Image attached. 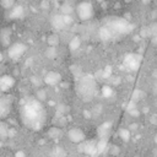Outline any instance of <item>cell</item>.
Segmentation results:
<instances>
[{"mask_svg":"<svg viewBox=\"0 0 157 157\" xmlns=\"http://www.w3.org/2000/svg\"><path fill=\"white\" fill-rule=\"evenodd\" d=\"M25 11H23V7L20 6V5H13L10 10V17L13 18V20H18V18H22Z\"/></svg>","mask_w":157,"mask_h":157,"instance_id":"obj_14","label":"cell"},{"mask_svg":"<svg viewBox=\"0 0 157 157\" xmlns=\"http://www.w3.org/2000/svg\"><path fill=\"white\" fill-rule=\"evenodd\" d=\"M20 114L22 123L32 130L42 129L45 123V109L37 98H27L23 101Z\"/></svg>","mask_w":157,"mask_h":157,"instance_id":"obj_1","label":"cell"},{"mask_svg":"<svg viewBox=\"0 0 157 157\" xmlns=\"http://www.w3.org/2000/svg\"><path fill=\"white\" fill-rule=\"evenodd\" d=\"M10 36H11V31H10L9 27L1 29V32H0V39H1L2 45H7V43L10 42Z\"/></svg>","mask_w":157,"mask_h":157,"instance_id":"obj_16","label":"cell"},{"mask_svg":"<svg viewBox=\"0 0 157 157\" xmlns=\"http://www.w3.org/2000/svg\"><path fill=\"white\" fill-rule=\"evenodd\" d=\"M83 153L91 156V157H97L96 156V141L91 140V141H86L85 142V148H83Z\"/></svg>","mask_w":157,"mask_h":157,"instance_id":"obj_13","label":"cell"},{"mask_svg":"<svg viewBox=\"0 0 157 157\" xmlns=\"http://www.w3.org/2000/svg\"><path fill=\"white\" fill-rule=\"evenodd\" d=\"M60 80H61V75H60L59 72H55V71H49V72H47L45 76H44V78H43V81H44L47 85H49V86H55V85H58V83L60 82Z\"/></svg>","mask_w":157,"mask_h":157,"instance_id":"obj_10","label":"cell"},{"mask_svg":"<svg viewBox=\"0 0 157 157\" xmlns=\"http://www.w3.org/2000/svg\"><path fill=\"white\" fill-rule=\"evenodd\" d=\"M13 85H15V78L12 76H10V75L0 76V92L9 91Z\"/></svg>","mask_w":157,"mask_h":157,"instance_id":"obj_9","label":"cell"},{"mask_svg":"<svg viewBox=\"0 0 157 157\" xmlns=\"http://www.w3.org/2000/svg\"><path fill=\"white\" fill-rule=\"evenodd\" d=\"M155 92L157 93V80H156V82H155Z\"/></svg>","mask_w":157,"mask_h":157,"instance_id":"obj_33","label":"cell"},{"mask_svg":"<svg viewBox=\"0 0 157 157\" xmlns=\"http://www.w3.org/2000/svg\"><path fill=\"white\" fill-rule=\"evenodd\" d=\"M9 132H10V128L7 126V124L0 120V139L9 137Z\"/></svg>","mask_w":157,"mask_h":157,"instance_id":"obj_18","label":"cell"},{"mask_svg":"<svg viewBox=\"0 0 157 157\" xmlns=\"http://www.w3.org/2000/svg\"><path fill=\"white\" fill-rule=\"evenodd\" d=\"M119 136L121 137L123 141L128 142V141L130 140V130H129V129H125V128L120 129V130H119Z\"/></svg>","mask_w":157,"mask_h":157,"instance_id":"obj_19","label":"cell"},{"mask_svg":"<svg viewBox=\"0 0 157 157\" xmlns=\"http://www.w3.org/2000/svg\"><path fill=\"white\" fill-rule=\"evenodd\" d=\"M102 94H103V97H105V98L112 97V96H113V88L109 87V86H103V88H102Z\"/></svg>","mask_w":157,"mask_h":157,"instance_id":"obj_24","label":"cell"},{"mask_svg":"<svg viewBox=\"0 0 157 157\" xmlns=\"http://www.w3.org/2000/svg\"><path fill=\"white\" fill-rule=\"evenodd\" d=\"M109 152H110L113 156H118V155H119V152H120V148H119L117 145H112V146H110V148H109Z\"/></svg>","mask_w":157,"mask_h":157,"instance_id":"obj_29","label":"cell"},{"mask_svg":"<svg viewBox=\"0 0 157 157\" xmlns=\"http://www.w3.org/2000/svg\"><path fill=\"white\" fill-rule=\"evenodd\" d=\"M67 137L71 142L78 144V142H82L85 140V132L78 128H72L67 131Z\"/></svg>","mask_w":157,"mask_h":157,"instance_id":"obj_8","label":"cell"},{"mask_svg":"<svg viewBox=\"0 0 157 157\" xmlns=\"http://www.w3.org/2000/svg\"><path fill=\"white\" fill-rule=\"evenodd\" d=\"M1 5L5 9H11L15 5V0H1Z\"/></svg>","mask_w":157,"mask_h":157,"instance_id":"obj_28","label":"cell"},{"mask_svg":"<svg viewBox=\"0 0 157 157\" xmlns=\"http://www.w3.org/2000/svg\"><path fill=\"white\" fill-rule=\"evenodd\" d=\"M141 64V56L137 54H128L124 59V66L128 70H137Z\"/></svg>","mask_w":157,"mask_h":157,"instance_id":"obj_6","label":"cell"},{"mask_svg":"<svg viewBox=\"0 0 157 157\" xmlns=\"http://www.w3.org/2000/svg\"><path fill=\"white\" fill-rule=\"evenodd\" d=\"M155 142L157 144V134H156V136H155Z\"/></svg>","mask_w":157,"mask_h":157,"instance_id":"obj_34","label":"cell"},{"mask_svg":"<svg viewBox=\"0 0 157 157\" xmlns=\"http://www.w3.org/2000/svg\"><path fill=\"white\" fill-rule=\"evenodd\" d=\"M76 13H77V17L81 21H90L93 17L94 10H93V6H92L91 2H88V1H81L76 6Z\"/></svg>","mask_w":157,"mask_h":157,"instance_id":"obj_4","label":"cell"},{"mask_svg":"<svg viewBox=\"0 0 157 157\" xmlns=\"http://www.w3.org/2000/svg\"><path fill=\"white\" fill-rule=\"evenodd\" d=\"M98 36H99V38H101L102 40H110V39L114 37V33H113L112 29L105 25V26H103V27L99 28Z\"/></svg>","mask_w":157,"mask_h":157,"instance_id":"obj_12","label":"cell"},{"mask_svg":"<svg viewBox=\"0 0 157 157\" xmlns=\"http://www.w3.org/2000/svg\"><path fill=\"white\" fill-rule=\"evenodd\" d=\"M48 43H49V45L50 47H55L58 43H59V39H58V36H50L49 38H48Z\"/></svg>","mask_w":157,"mask_h":157,"instance_id":"obj_27","label":"cell"},{"mask_svg":"<svg viewBox=\"0 0 157 157\" xmlns=\"http://www.w3.org/2000/svg\"><path fill=\"white\" fill-rule=\"evenodd\" d=\"M52 26L55 29H63L66 26L65 22H64L63 15H55V16H53V18H52Z\"/></svg>","mask_w":157,"mask_h":157,"instance_id":"obj_15","label":"cell"},{"mask_svg":"<svg viewBox=\"0 0 157 157\" xmlns=\"http://www.w3.org/2000/svg\"><path fill=\"white\" fill-rule=\"evenodd\" d=\"M36 98H37V99H38L39 102L44 101V99L47 98V93H45V91H44L43 88L38 90V91H37V94H36Z\"/></svg>","mask_w":157,"mask_h":157,"instance_id":"obj_26","label":"cell"},{"mask_svg":"<svg viewBox=\"0 0 157 157\" xmlns=\"http://www.w3.org/2000/svg\"><path fill=\"white\" fill-rule=\"evenodd\" d=\"M112 128V123L110 121H105L103 124H101L97 129V132H98V136L99 139H103V140H108V135H109V130Z\"/></svg>","mask_w":157,"mask_h":157,"instance_id":"obj_11","label":"cell"},{"mask_svg":"<svg viewBox=\"0 0 157 157\" xmlns=\"http://www.w3.org/2000/svg\"><path fill=\"white\" fill-rule=\"evenodd\" d=\"M12 99L10 96H1L0 97V119L5 118L11 109Z\"/></svg>","mask_w":157,"mask_h":157,"instance_id":"obj_7","label":"cell"},{"mask_svg":"<svg viewBox=\"0 0 157 157\" xmlns=\"http://www.w3.org/2000/svg\"><path fill=\"white\" fill-rule=\"evenodd\" d=\"M48 135H49V137H52V139H56V137H59V136L61 135V130H60L59 128H56V126L50 128L49 131H48Z\"/></svg>","mask_w":157,"mask_h":157,"instance_id":"obj_20","label":"cell"},{"mask_svg":"<svg viewBox=\"0 0 157 157\" xmlns=\"http://www.w3.org/2000/svg\"><path fill=\"white\" fill-rule=\"evenodd\" d=\"M129 113H130L132 117H139V114H140V112L137 110V108H134V109L129 110Z\"/></svg>","mask_w":157,"mask_h":157,"instance_id":"obj_30","label":"cell"},{"mask_svg":"<svg viewBox=\"0 0 157 157\" xmlns=\"http://www.w3.org/2000/svg\"><path fill=\"white\" fill-rule=\"evenodd\" d=\"M80 44H81V42H80V38H78V37H74V38L70 40V43H69V47H70V49H71V50H76V49H78Z\"/></svg>","mask_w":157,"mask_h":157,"instance_id":"obj_21","label":"cell"},{"mask_svg":"<svg viewBox=\"0 0 157 157\" xmlns=\"http://www.w3.org/2000/svg\"><path fill=\"white\" fill-rule=\"evenodd\" d=\"M15 157H26V153L23 151H17L15 153Z\"/></svg>","mask_w":157,"mask_h":157,"instance_id":"obj_31","label":"cell"},{"mask_svg":"<svg viewBox=\"0 0 157 157\" xmlns=\"http://www.w3.org/2000/svg\"><path fill=\"white\" fill-rule=\"evenodd\" d=\"M105 150H107V140L99 139V141L96 142V156L103 153Z\"/></svg>","mask_w":157,"mask_h":157,"instance_id":"obj_17","label":"cell"},{"mask_svg":"<svg viewBox=\"0 0 157 157\" xmlns=\"http://www.w3.org/2000/svg\"><path fill=\"white\" fill-rule=\"evenodd\" d=\"M53 157H65L66 156V152H65V150L64 148H61V147H55L54 150H53Z\"/></svg>","mask_w":157,"mask_h":157,"instance_id":"obj_22","label":"cell"},{"mask_svg":"<svg viewBox=\"0 0 157 157\" xmlns=\"http://www.w3.org/2000/svg\"><path fill=\"white\" fill-rule=\"evenodd\" d=\"M45 56L48 59H54L56 56V49H55V47H49L45 50Z\"/></svg>","mask_w":157,"mask_h":157,"instance_id":"obj_23","label":"cell"},{"mask_svg":"<svg viewBox=\"0 0 157 157\" xmlns=\"http://www.w3.org/2000/svg\"><path fill=\"white\" fill-rule=\"evenodd\" d=\"M156 105H157V99H156Z\"/></svg>","mask_w":157,"mask_h":157,"instance_id":"obj_35","label":"cell"},{"mask_svg":"<svg viewBox=\"0 0 157 157\" xmlns=\"http://www.w3.org/2000/svg\"><path fill=\"white\" fill-rule=\"evenodd\" d=\"M107 26L112 29V32L114 34H126L131 29L130 23L125 18H121V17L112 18L110 21H108Z\"/></svg>","mask_w":157,"mask_h":157,"instance_id":"obj_3","label":"cell"},{"mask_svg":"<svg viewBox=\"0 0 157 157\" xmlns=\"http://www.w3.org/2000/svg\"><path fill=\"white\" fill-rule=\"evenodd\" d=\"M134 129H136V124H132V125L130 126V129H129V130H134Z\"/></svg>","mask_w":157,"mask_h":157,"instance_id":"obj_32","label":"cell"},{"mask_svg":"<svg viewBox=\"0 0 157 157\" xmlns=\"http://www.w3.org/2000/svg\"><path fill=\"white\" fill-rule=\"evenodd\" d=\"M76 92L83 101H91L97 92L94 77L91 75L80 77L76 85Z\"/></svg>","mask_w":157,"mask_h":157,"instance_id":"obj_2","label":"cell"},{"mask_svg":"<svg viewBox=\"0 0 157 157\" xmlns=\"http://www.w3.org/2000/svg\"><path fill=\"white\" fill-rule=\"evenodd\" d=\"M71 12H72V7H71V5H69V4H64V5L61 6V15H71Z\"/></svg>","mask_w":157,"mask_h":157,"instance_id":"obj_25","label":"cell"},{"mask_svg":"<svg viewBox=\"0 0 157 157\" xmlns=\"http://www.w3.org/2000/svg\"><path fill=\"white\" fill-rule=\"evenodd\" d=\"M25 52H26V45L23 43L17 42V43H13V44H11L9 47L7 55H9V58L11 60H18L25 54Z\"/></svg>","mask_w":157,"mask_h":157,"instance_id":"obj_5","label":"cell"}]
</instances>
